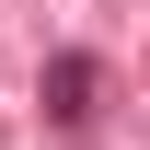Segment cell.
<instances>
[{
    "label": "cell",
    "instance_id": "obj_1",
    "mask_svg": "<svg viewBox=\"0 0 150 150\" xmlns=\"http://www.w3.org/2000/svg\"><path fill=\"white\" fill-rule=\"evenodd\" d=\"M46 115H58V127L93 115V58H58V69H46Z\"/></svg>",
    "mask_w": 150,
    "mask_h": 150
}]
</instances>
